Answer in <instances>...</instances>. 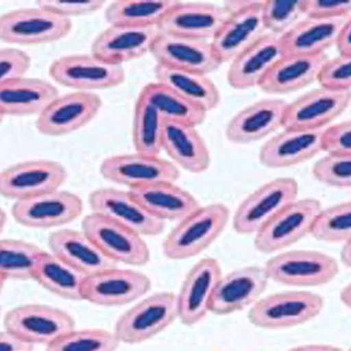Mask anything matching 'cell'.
<instances>
[{
    "label": "cell",
    "mask_w": 351,
    "mask_h": 351,
    "mask_svg": "<svg viewBox=\"0 0 351 351\" xmlns=\"http://www.w3.org/2000/svg\"><path fill=\"white\" fill-rule=\"evenodd\" d=\"M230 218V208L222 203L200 205L169 232L163 241V254L173 261L197 257L222 234Z\"/></svg>",
    "instance_id": "cell-1"
},
{
    "label": "cell",
    "mask_w": 351,
    "mask_h": 351,
    "mask_svg": "<svg viewBox=\"0 0 351 351\" xmlns=\"http://www.w3.org/2000/svg\"><path fill=\"white\" fill-rule=\"evenodd\" d=\"M324 308L320 295L306 291L271 293L252 305L248 320L256 327L270 330L293 328L313 320Z\"/></svg>",
    "instance_id": "cell-2"
},
{
    "label": "cell",
    "mask_w": 351,
    "mask_h": 351,
    "mask_svg": "<svg viewBox=\"0 0 351 351\" xmlns=\"http://www.w3.org/2000/svg\"><path fill=\"white\" fill-rule=\"evenodd\" d=\"M262 1H226L228 17L210 41L221 64L232 62L252 45L268 34L262 17Z\"/></svg>",
    "instance_id": "cell-3"
},
{
    "label": "cell",
    "mask_w": 351,
    "mask_h": 351,
    "mask_svg": "<svg viewBox=\"0 0 351 351\" xmlns=\"http://www.w3.org/2000/svg\"><path fill=\"white\" fill-rule=\"evenodd\" d=\"M176 319L178 309L175 293L161 291L140 300L122 313L113 332L120 344H141L169 328Z\"/></svg>",
    "instance_id": "cell-4"
},
{
    "label": "cell",
    "mask_w": 351,
    "mask_h": 351,
    "mask_svg": "<svg viewBox=\"0 0 351 351\" xmlns=\"http://www.w3.org/2000/svg\"><path fill=\"white\" fill-rule=\"evenodd\" d=\"M270 281L293 287H317L332 281L340 268L335 258L317 250L282 252L265 266Z\"/></svg>",
    "instance_id": "cell-5"
},
{
    "label": "cell",
    "mask_w": 351,
    "mask_h": 351,
    "mask_svg": "<svg viewBox=\"0 0 351 351\" xmlns=\"http://www.w3.org/2000/svg\"><path fill=\"white\" fill-rule=\"evenodd\" d=\"M299 184L293 178L274 179L248 195L237 208L232 218L234 232L256 236L284 207L297 200Z\"/></svg>",
    "instance_id": "cell-6"
},
{
    "label": "cell",
    "mask_w": 351,
    "mask_h": 351,
    "mask_svg": "<svg viewBox=\"0 0 351 351\" xmlns=\"http://www.w3.org/2000/svg\"><path fill=\"white\" fill-rule=\"evenodd\" d=\"M322 205L317 199H297L284 207L254 236V247L262 254H275L311 234Z\"/></svg>",
    "instance_id": "cell-7"
},
{
    "label": "cell",
    "mask_w": 351,
    "mask_h": 351,
    "mask_svg": "<svg viewBox=\"0 0 351 351\" xmlns=\"http://www.w3.org/2000/svg\"><path fill=\"white\" fill-rule=\"evenodd\" d=\"M73 23L43 8L13 10L0 16V41L35 45L56 43L70 34Z\"/></svg>",
    "instance_id": "cell-8"
},
{
    "label": "cell",
    "mask_w": 351,
    "mask_h": 351,
    "mask_svg": "<svg viewBox=\"0 0 351 351\" xmlns=\"http://www.w3.org/2000/svg\"><path fill=\"white\" fill-rule=\"evenodd\" d=\"M5 330L31 345H49L76 328L70 313L57 307L25 304L11 309L3 319Z\"/></svg>",
    "instance_id": "cell-9"
},
{
    "label": "cell",
    "mask_w": 351,
    "mask_h": 351,
    "mask_svg": "<svg viewBox=\"0 0 351 351\" xmlns=\"http://www.w3.org/2000/svg\"><path fill=\"white\" fill-rule=\"evenodd\" d=\"M49 74L55 82L75 92L108 90L125 80L123 66L106 62L93 54L57 58L51 63Z\"/></svg>",
    "instance_id": "cell-10"
},
{
    "label": "cell",
    "mask_w": 351,
    "mask_h": 351,
    "mask_svg": "<svg viewBox=\"0 0 351 351\" xmlns=\"http://www.w3.org/2000/svg\"><path fill=\"white\" fill-rule=\"evenodd\" d=\"M66 179V167L57 161H23L0 171V196L19 202L57 191Z\"/></svg>",
    "instance_id": "cell-11"
},
{
    "label": "cell",
    "mask_w": 351,
    "mask_h": 351,
    "mask_svg": "<svg viewBox=\"0 0 351 351\" xmlns=\"http://www.w3.org/2000/svg\"><path fill=\"white\" fill-rule=\"evenodd\" d=\"M82 232L117 265L143 266L151 260L143 237L99 215L92 213L84 217Z\"/></svg>",
    "instance_id": "cell-12"
},
{
    "label": "cell",
    "mask_w": 351,
    "mask_h": 351,
    "mask_svg": "<svg viewBox=\"0 0 351 351\" xmlns=\"http://www.w3.org/2000/svg\"><path fill=\"white\" fill-rule=\"evenodd\" d=\"M151 287V279L145 274L116 266L86 277L82 301L102 307L124 306L139 301Z\"/></svg>",
    "instance_id": "cell-13"
},
{
    "label": "cell",
    "mask_w": 351,
    "mask_h": 351,
    "mask_svg": "<svg viewBox=\"0 0 351 351\" xmlns=\"http://www.w3.org/2000/svg\"><path fill=\"white\" fill-rule=\"evenodd\" d=\"M100 173L106 180L131 189L160 182H176L180 171L171 161L159 156L135 154L110 156L100 165Z\"/></svg>",
    "instance_id": "cell-14"
},
{
    "label": "cell",
    "mask_w": 351,
    "mask_h": 351,
    "mask_svg": "<svg viewBox=\"0 0 351 351\" xmlns=\"http://www.w3.org/2000/svg\"><path fill=\"white\" fill-rule=\"evenodd\" d=\"M351 104V92L320 86L287 104L284 129L323 131Z\"/></svg>",
    "instance_id": "cell-15"
},
{
    "label": "cell",
    "mask_w": 351,
    "mask_h": 351,
    "mask_svg": "<svg viewBox=\"0 0 351 351\" xmlns=\"http://www.w3.org/2000/svg\"><path fill=\"white\" fill-rule=\"evenodd\" d=\"M84 212L82 198L68 191H57L15 202L11 214L21 226L38 230L59 228L78 219Z\"/></svg>",
    "instance_id": "cell-16"
},
{
    "label": "cell",
    "mask_w": 351,
    "mask_h": 351,
    "mask_svg": "<svg viewBox=\"0 0 351 351\" xmlns=\"http://www.w3.org/2000/svg\"><path fill=\"white\" fill-rule=\"evenodd\" d=\"M101 108V98L94 93L59 95L39 114L37 131L41 135L51 137L69 135L90 123Z\"/></svg>",
    "instance_id": "cell-17"
},
{
    "label": "cell",
    "mask_w": 351,
    "mask_h": 351,
    "mask_svg": "<svg viewBox=\"0 0 351 351\" xmlns=\"http://www.w3.org/2000/svg\"><path fill=\"white\" fill-rule=\"evenodd\" d=\"M93 214L99 215L142 237H155L165 230V223L147 213L131 191L99 189L88 196Z\"/></svg>",
    "instance_id": "cell-18"
},
{
    "label": "cell",
    "mask_w": 351,
    "mask_h": 351,
    "mask_svg": "<svg viewBox=\"0 0 351 351\" xmlns=\"http://www.w3.org/2000/svg\"><path fill=\"white\" fill-rule=\"evenodd\" d=\"M220 263L205 258L189 269L183 280L177 299L178 319L186 326H195L210 313L217 284L222 277Z\"/></svg>",
    "instance_id": "cell-19"
},
{
    "label": "cell",
    "mask_w": 351,
    "mask_h": 351,
    "mask_svg": "<svg viewBox=\"0 0 351 351\" xmlns=\"http://www.w3.org/2000/svg\"><path fill=\"white\" fill-rule=\"evenodd\" d=\"M269 278L265 268L245 266L222 275L217 284L210 313L228 315L256 304L267 289Z\"/></svg>",
    "instance_id": "cell-20"
},
{
    "label": "cell",
    "mask_w": 351,
    "mask_h": 351,
    "mask_svg": "<svg viewBox=\"0 0 351 351\" xmlns=\"http://www.w3.org/2000/svg\"><path fill=\"white\" fill-rule=\"evenodd\" d=\"M159 66L208 75L220 68L221 62L210 41L187 38L159 32L152 49Z\"/></svg>",
    "instance_id": "cell-21"
},
{
    "label": "cell",
    "mask_w": 351,
    "mask_h": 351,
    "mask_svg": "<svg viewBox=\"0 0 351 351\" xmlns=\"http://www.w3.org/2000/svg\"><path fill=\"white\" fill-rule=\"evenodd\" d=\"M159 35L157 27L110 25L92 45V54L106 62L123 66L124 63L151 54Z\"/></svg>",
    "instance_id": "cell-22"
},
{
    "label": "cell",
    "mask_w": 351,
    "mask_h": 351,
    "mask_svg": "<svg viewBox=\"0 0 351 351\" xmlns=\"http://www.w3.org/2000/svg\"><path fill=\"white\" fill-rule=\"evenodd\" d=\"M323 131L285 129L262 145L259 161L267 169H289L323 152Z\"/></svg>",
    "instance_id": "cell-23"
},
{
    "label": "cell",
    "mask_w": 351,
    "mask_h": 351,
    "mask_svg": "<svg viewBox=\"0 0 351 351\" xmlns=\"http://www.w3.org/2000/svg\"><path fill=\"white\" fill-rule=\"evenodd\" d=\"M228 17L224 8L213 3L179 1L158 29L167 34L212 41Z\"/></svg>",
    "instance_id": "cell-24"
},
{
    "label": "cell",
    "mask_w": 351,
    "mask_h": 351,
    "mask_svg": "<svg viewBox=\"0 0 351 351\" xmlns=\"http://www.w3.org/2000/svg\"><path fill=\"white\" fill-rule=\"evenodd\" d=\"M287 102L262 99L240 110L226 126V138L234 145L265 139L283 126Z\"/></svg>",
    "instance_id": "cell-25"
},
{
    "label": "cell",
    "mask_w": 351,
    "mask_h": 351,
    "mask_svg": "<svg viewBox=\"0 0 351 351\" xmlns=\"http://www.w3.org/2000/svg\"><path fill=\"white\" fill-rule=\"evenodd\" d=\"M284 56L281 37L266 34L230 62L228 84L234 90L260 88L270 71Z\"/></svg>",
    "instance_id": "cell-26"
},
{
    "label": "cell",
    "mask_w": 351,
    "mask_h": 351,
    "mask_svg": "<svg viewBox=\"0 0 351 351\" xmlns=\"http://www.w3.org/2000/svg\"><path fill=\"white\" fill-rule=\"evenodd\" d=\"M47 245L51 254L86 277L117 266L82 230H57L49 237Z\"/></svg>",
    "instance_id": "cell-27"
},
{
    "label": "cell",
    "mask_w": 351,
    "mask_h": 351,
    "mask_svg": "<svg viewBox=\"0 0 351 351\" xmlns=\"http://www.w3.org/2000/svg\"><path fill=\"white\" fill-rule=\"evenodd\" d=\"M197 126L165 121L162 151L171 162L191 173H202L210 169V153Z\"/></svg>",
    "instance_id": "cell-28"
},
{
    "label": "cell",
    "mask_w": 351,
    "mask_h": 351,
    "mask_svg": "<svg viewBox=\"0 0 351 351\" xmlns=\"http://www.w3.org/2000/svg\"><path fill=\"white\" fill-rule=\"evenodd\" d=\"M58 96L56 86L43 79H13L0 84V116L39 115Z\"/></svg>",
    "instance_id": "cell-29"
},
{
    "label": "cell",
    "mask_w": 351,
    "mask_h": 351,
    "mask_svg": "<svg viewBox=\"0 0 351 351\" xmlns=\"http://www.w3.org/2000/svg\"><path fill=\"white\" fill-rule=\"evenodd\" d=\"M327 55H286L270 71L260 88L271 95H285L307 88L319 80L328 61Z\"/></svg>",
    "instance_id": "cell-30"
},
{
    "label": "cell",
    "mask_w": 351,
    "mask_h": 351,
    "mask_svg": "<svg viewBox=\"0 0 351 351\" xmlns=\"http://www.w3.org/2000/svg\"><path fill=\"white\" fill-rule=\"evenodd\" d=\"M346 19H319L305 17L281 37L286 55L317 56L337 45Z\"/></svg>",
    "instance_id": "cell-31"
},
{
    "label": "cell",
    "mask_w": 351,
    "mask_h": 351,
    "mask_svg": "<svg viewBox=\"0 0 351 351\" xmlns=\"http://www.w3.org/2000/svg\"><path fill=\"white\" fill-rule=\"evenodd\" d=\"M130 191L149 214L165 223L179 222L200 206L191 193L176 182L156 183Z\"/></svg>",
    "instance_id": "cell-32"
},
{
    "label": "cell",
    "mask_w": 351,
    "mask_h": 351,
    "mask_svg": "<svg viewBox=\"0 0 351 351\" xmlns=\"http://www.w3.org/2000/svg\"><path fill=\"white\" fill-rule=\"evenodd\" d=\"M156 80L180 95L187 101L204 112L215 110L220 104V90L212 79L201 73L155 66Z\"/></svg>",
    "instance_id": "cell-33"
},
{
    "label": "cell",
    "mask_w": 351,
    "mask_h": 351,
    "mask_svg": "<svg viewBox=\"0 0 351 351\" xmlns=\"http://www.w3.org/2000/svg\"><path fill=\"white\" fill-rule=\"evenodd\" d=\"M84 279L86 276L78 270L45 250L33 273V280L41 287L61 299L70 301H82Z\"/></svg>",
    "instance_id": "cell-34"
},
{
    "label": "cell",
    "mask_w": 351,
    "mask_h": 351,
    "mask_svg": "<svg viewBox=\"0 0 351 351\" xmlns=\"http://www.w3.org/2000/svg\"><path fill=\"white\" fill-rule=\"evenodd\" d=\"M178 3L175 0H117L106 7L104 16L110 25L158 29Z\"/></svg>",
    "instance_id": "cell-35"
},
{
    "label": "cell",
    "mask_w": 351,
    "mask_h": 351,
    "mask_svg": "<svg viewBox=\"0 0 351 351\" xmlns=\"http://www.w3.org/2000/svg\"><path fill=\"white\" fill-rule=\"evenodd\" d=\"M139 95L154 106L165 121L198 126L206 118V112L159 82L147 84Z\"/></svg>",
    "instance_id": "cell-36"
},
{
    "label": "cell",
    "mask_w": 351,
    "mask_h": 351,
    "mask_svg": "<svg viewBox=\"0 0 351 351\" xmlns=\"http://www.w3.org/2000/svg\"><path fill=\"white\" fill-rule=\"evenodd\" d=\"M165 119L151 104L139 95L134 108L132 137L136 152L159 156L162 152Z\"/></svg>",
    "instance_id": "cell-37"
},
{
    "label": "cell",
    "mask_w": 351,
    "mask_h": 351,
    "mask_svg": "<svg viewBox=\"0 0 351 351\" xmlns=\"http://www.w3.org/2000/svg\"><path fill=\"white\" fill-rule=\"evenodd\" d=\"M43 250L21 240H0V273L7 280H33L35 266Z\"/></svg>",
    "instance_id": "cell-38"
},
{
    "label": "cell",
    "mask_w": 351,
    "mask_h": 351,
    "mask_svg": "<svg viewBox=\"0 0 351 351\" xmlns=\"http://www.w3.org/2000/svg\"><path fill=\"white\" fill-rule=\"evenodd\" d=\"M311 236L326 243H347L351 240V200L322 208Z\"/></svg>",
    "instance_id": "cell-39"
},
{
    "label": "cell",
    "mask_w": 351,
    "mask_h": 351,
    "mask_svg": "<svg viewBox=\"0 0 351 351\" xmlns=\"http://www.w3.org/2000/svg\"><path fill=\"white\" fill-rule=\"evenodd\" d=\"M261 10L268 34L282 37L306 17V0H265Z\"/></svg>",
    "instance_id": "cell-40"
},
{
    "label": "cell",
    "mask_w": 351,
    "mask_h": 351,
    "mask_svg": "<svg viewBox=\"0 0 351 351\" xmlns=\"http://www.w3.org/2000/svg\"><path fill=\"white\" fill-rule=\"evenodd\" d=\"M119 345L112 331L75 328L47 346L45 351H116Z\"/></svg>",
    "instance_id": "cell-41"
},
{
    "label": "cell",
    "mask_w": 351,
    "mask_h": 351,
    "mask_svg": "<svg viewBox=\"0 0 351 351\" xmlns=\"http://www.w3.org/2000/svg\"><path fill=\"white\" fill-rule=\"evenodd\" d=\"M315 180L335 189H351V155L327 154L315 163Z\"/></svg>",
    "instance_id": "cell-42"
},
{
    "label": "cell",
    "mask_w": 351,
    "mask_h": 351,
    "mask_svg": "<svg viewBox=\"0 0 351 351\" xmlns=\"http://www.w3.org/2000/svg\"><path fill=\"white\" fill-rule=\"evenodd\" d=\"M317 82L324 88L351 92V54L328 59Z\"/></svg>",
    "instance_id": "cell-43"
},
{
    "label": "cell",
    "mask_w": 351,
    "mask_h": 351,
    "mask_svg": "<svg viewBox=\"0 0 351 351\" xmlns=\"http://www.w3.org/2000/svg\"><path fill=\"white\" fill-rule=\"evenodd\" d=\"M106 1L88 0V1H62V0H41L37 1V7L52 12L63 19L72 21L73 17L90 15L97 13L104 8Z\"/></svg>",
    "instance_id": "cell-44"
},
{
    "label": "cell",
    "mask_w": 351,
    "mask_h": 351,
    "mask_svg": "<svg viewBox=\"0 0 351 351\" xmlns=\"http://www.w3.org/2000/svg\"><path fill=\"white\" fill-rule=\"evenodd\" d=\"M31 64V57L25 51L14 47L0 49V84L25 77Z\"/></svg>",
    "instance_id": "cell-45"
},
{
    "label": "cell",
    "mask_w": 351,
    "mask_h": 351,
    "mask_svg": "<svg viewBox=\"0 0 351 351\" xmlns=\"http://www.w3.org/2000/svg\"><path fill=\"white\" fill-rule=\"evenodd\" d=\"M323 152L351 155V120L329 125L323 132Z\"/></svg>",
    "instance_id": "cell-46"
},
{
    "label": "cell",
    "mask_w": 351,
    "mask_h": 351,
    "mask_svg": "<svg viewBox=\"0 0 351 351\" xmlns=\"http://www.w3.org/2000/svg\"><path fill=\"white\" fill-rule=\"evenodd\" d=\"M351 16V0H306V17L347 19Z\"/></svg>",
    "instance_id": "cell-47"
},
{
    "label": "cell",
    "mask_w": 351,
    "mask_h": 351,
    "mask_svg": "<svg viewBox=\"0 0 351 351\" xmlns=\"http://www.w3.org/2000/svg\"><path fill=\"white\" fill-rule=\"evenodd\" d=\"M34 346L23 342L9 331H0V351H33Z\"/></svg>",
    "instance_id": "cell-48"
},
{
    "label": "cell",
    "mask_w": 351,
    "mask_h": 351,
    "mask_svg": "<svg viewBox=\"0 0 351 351\" xmlns=\"http://www.w3.org/2000/svg\"><path fill=\"white\" fill-rule=\"evenodd\" d=\"M336 47L338 49L339 54H351V16L346 19L342 29H341Z\"/></svg>",
    "instance_id": "cell-49"
},
{
    "label": "cell",
    "mask_w": 351,
    "mask_h": 351,
    "mask_svg": "<svg viewBox=\"0 0 351 351\" xmlns=\"http://www.w3.org/2000/svg\"><path fill=\"white\" fill-rule=\"evenodd\" d=\"M287 351H343L339 347L327 344H307L301 346L293 347Z\"/></svg>",
    "instance_id": "cell-50"
},
{
    "label": "cell",
    "mask_w": 351,
    "mask_h": 351,
    "mask_svg": "<svg viewBox=\"0 0 351 351\" xmlns=\"http://www.w3.org/2000/svg\"><path fill=\"white\" fill-rule=\"evenodd\" d=\"M341 261L346 267L351 268V240L343 246L341 252Z\"/></svg>",
    "instance_id": "cell-51"
},
{
    "label": "cell",
    "mask_w": 351,
    "mask_h": 351,
    "mask_svg": "<svg viewBox=\"0 0 351 351\" xmlns=\"http://www.w3.org/2000/svg\"><path fill=\"white\" fill-rule=\"evenodd\" d=\"M340 299L345 306L351 309V282L348 285L345 286L340 293Z\"/></svg>",
    "instance_id": "cell-52"
},
{
    "label": "cell",
    "mask_w": 351,
    "mask_h": 351,
    "mask_svg": "<svg viewBox=\"0 0 351 351\" xmlns=\"http://www.w3.org/2000/svg\"><path fill=\"white\" fill-rule=\"evenodd\" d=\"M8 217L5 210L0 207V234L5 230V224H7Z\"/></svg>",
    "instance_id": "cell-53"
},
{
    "label": "cell",
    "mask_w": 351,
    "mask_h": 351,
    "mask_svg": "<svg viewBox=\"0 0 351 351\" xmlns=\"http://www.w3.org/2000/svg\"><path fill=\"white\" fill-rule=\"evenodd\" d=\"M5 281H8V280L5 279V277L3 275V274L0 273V293H1V291H3Z\"/></svg>",
    "instance_id": "cell-54"
},
{
    "label": "cell",
    "mask_w": 351,
    "mask_h": 351,
    "mask_svg": "<svg viewBox=\"0 0 351 351\" xmlns=\"http://www.w3.org/2000/svg\"><path fill=\"white\" fill-rule=\"evenodd\" d=\"M3 116H0V124L3 123Z\"/></svg>",
    "instance_id": "cell-55"
},
{
    "label": "cell",
    "mask_w": 351,
    "mask_h": 351,
    "mask_svg": "<svg viewBox=\"0 0 351 351\" xmlns=\"http://www.w3.org/2000/svg\"><path fill=\"white\" fill-rule=\"evenodd\" d=\"M347 351H351V347H350V348H349V349H348V350H347Z\"/></svg>",
    "instance_id": "cell-56"
}]
</instances>
